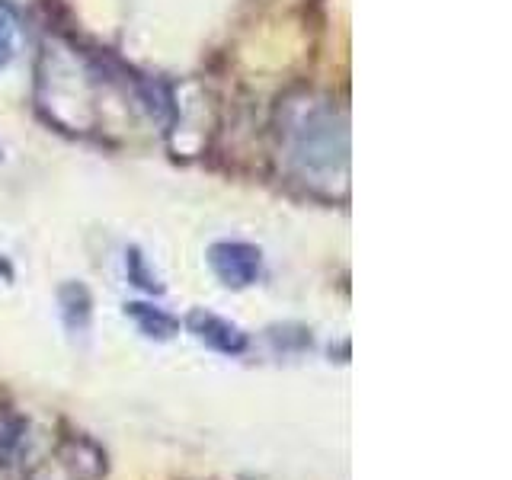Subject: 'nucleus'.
I'll use <instances>...</instances> for the list:
<instances>
[]
</instances>
